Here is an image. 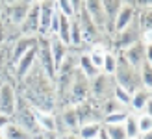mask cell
Returning a JSON list of instances; mask_svg holds the SVG:
<instances>
[{
  "label": "cell",
  "instance_id": "d6a6232c",
  "mask_svg": "<svg viewBox=\"0 0 152 139\" xmlns=\"http://www.w3.org/2000/svg\"><path fill=\"white\" fill-rule=\"evenodd\" d=\"M54 2H56L58 11L61 13V15H65V17H69V19L74 17V11H72V7H71V2H69V0H54Z\"/></svg>",
  "mask_w": 152,
  "mask_h": 139
},
{
  "label": "cell",
  "instance_id": "b9f144b4",
  "mask_svg": "<svg viewBox=\"0 0 152 139\" xmlns=\"http://www.w3.org/2000/svg\"><path fill=\"white\" fill-rule=\"evenodd\" d=\"M134 139H139V137H134Z\"/></svg>",
  "mask_w": 152,
  "mask_h": 139
},
{
  "label": "cell",
  "instance_id": "e575fe53",
  "mask_svg": "<svg viewBox=\"0 0 152 139\" xmlns=\"http://www.w3.org/2000/svg\"><path fill=\"white\" fill-rule=\"evenodd\" d=\"M137 6L141 10H148V7H152V0H137Z\"/></svg>",
  "mask_w": 152,
  "mask_h": 139
},
{
  "label": "cell",
  "instance_id": "836d02e7",
  "mask_svg": "<svg viewBox=\"0 0 152 139\" xmlns=\"http://www.w3.org/2000/svg\"><path fill=\"white\" fill-rule=\"evenodd\" d=\"M69 2H71L72 11H74V17H76V15H80L82 7H83V0H69Z\"/></svg>",
  "mask_w": 152,
  "mask_h": 139
},
{
  "label": "cell",
  "instance_id": "8992f818",
  "mask_svg": "<svg viewBox=\"0 0 152 139\" xmlns=\"http://www.w3.org/2000/svg\"><path fill=\"white\" fill-rule=\"evenodd\" d=\"M134 19H135V7L128 2H121L115 17H113V32L121 34L123 30L134 24Z\"/></svg>",
  "mask_w": 152,
  "mask_h": 139
},
{
  "label": "cell",
  "instance_id": "4dcf8cb0",
  "mask_svg": "<svg viewBox=\"0 0 152 139\" xmlns=\"http://www.w3.org/2000/svg\"><path fill=\"white\" fill-rule=\"evenodd\" d=\"M128 117V111L123 110V111H115V113H110L104 117V124H123Z\"/></svg>",
  "mask_w": 152,
  "mask_h": 139
},
{
  "label": "cell",
  "instance_id": "f1b7e54d",
  "mask_svg": "<svg viewBox=\"0 0 152 139\" xmlns=\"http://www.w3.org/2000/svg\"><path fill=\"white\" fill-rule=\"evenodd\" d=\"M124 124V132H126V137L128 139H134V137H139V130H137V122H135V115L128 113L126 121L123 122Z\"/></svg>",
  "mask_w": 152,
  "mask_h": 139
},
{
  "label": "cell",
  "instance_id": "ac0fdd59",
  "mask_svg": "<svg viewBox=\"0 0 152 139\" xmlns=\"http://www.w3.org/2000/svg\"><path fill=\"white\" fill-rule=\"evenodd\" d=\"M139 39H141L139 34H135L134 30H132V26H128V28H126V30H123L121 34H117V39H115L117 50H119V52H121V50H124V48H128L130 45L137 43Z\"/></svg>",
  "mask_w": 152,
  "mask_h": 139
},
{
  "label": "cell",
  "instance_id": "3957f363",
  "mask_svg": "<svg viewBox=\"0 0 152 139\" xmlns=\"http://www.w3.org/2000/svg\"><path fill=\"white\" fill-rule=\"evenodd\" d=\"M113 86H115V82H113L111 76H106L104 72H98L95 78L89 80V98L104 102L106 98L111 97Z\"/></svg>",
  "mask_w": 152,
  "mask_h": 139
},
{
  "label": "cell",
  "instance_id": "cb8c5ba5",
  "mask_svg": "<svg viewBox=\"0 0 152 139\" xmlns=\"http://www.w3.org/2000/svg\"><path fill=\"white\" fill-rule=\"evenodd\" d=\"M135 122H137L139 135L141 134H152V115H150V111H143L139 115H135Z\"/></svg>",
  "mask_w": 152,
  "mask_h": 139
},
{
  "label": "cell",
  "instance_id": "6da1fadb",
  "mask_svg": "<svg viewBox=\"0 0 152 139\" xmlns=\"http://www.w3.org/2000/svg\"><path fill=\"white\" fill-rule=\"evenodd\" d=\"M113 82H115V86L123 87L124 91L130 93V95L141 87L139 71H135V69H132L128 63H124L119 54H117V69H115V72H113Z\"/></svg>",
  "mask_w": 152,
  "mask_h": 139
},
{
  "label": "cell",
  "instance_id": "9c48e42d",
  "mask_svg": "<svg viewBox=\"0 0 152 139\" xmlns=\"http://www.w3.org/2000/svg\"><path fill=\"white\" fill-rule=\"evenodd\" d=\"M119 56L123 58L124 63H128L132 69H135V71H139V67L145 63V46H143L141 41H137V43L130 45L128 48L121 50Z\"/></svg>",
  "mask_w": 152,
  "mask_h": 139
},
{
  "label": "cell",
  "instance_id": "1f68e13d",
  "mask_svg": "<svg viewBox=\"0 0 152 139\" xmlns=\"http://www.w3.org/2000/svg\"><path fill=\"white\" fill-rule=\"evenodd\" d=\"M152 17H150V7L148 10H141V15H139V28H141V34L143 32H148L152 30Z\"/></svg>",
  "mask_w": 152,
  "mask_h": 139
},
{
  "label": "cell",
  "instance_id": "74e56055",
  "mask_svg": "<svg viewBox=\"0 0 152 139\" xmlns=\"http://www.w3.org/2000/svg\"><path fill=\"white\" fill-rule=\"evenodd\" d=\"M10 121H11V117H6V115L0 113V130H2V128H4V126H6Z\"/></svg>",
  "mask_w": 152,
  "mask_h": 139
},
{
  "label": "cell",
  "instance_id": "4316f807",
  "mask_svg": "<svg viewBox=\"0 0 152 139\" xmlns=\"http://www.w3.org/2000/svg\"><path fill=\"white\" fill-rule=\"evenodd\" d=\"M104 134L108 139H128L124 124H104Z\"/></svg>",
  "mask_w": 152,
  "mask_h": 139
},
{
  "label": "cell",
  "instance_id": "30bf717a",
  "mask_svg": "<svg viewBox=\"0 0 152 139\" xmlns=\"http://www.w3.org/2000/svg\"><path fill=\"white\" fill-rule=\"evenodd\" d=\"M78 19V24L82 30V41L87 45H98V39H100V28H96L93 22L87 19V15L80 11V15H76Z\"/></svg>",
  "mask_w": 152,
  "mask_h": 139
},
{
  "label": "cell",
  "instance_id": "7c38bea8",
  "mask_svg": "<svg viewBox=\"0 0 152 139\" xmlns=\"http://www.w3.org/2000/svg\"><path fill=\"white\" fill-rule=\"evenodd\" d=\"M35 59H37V45L34 46V48H30V50L24 54V56H22V58L17 61V63L13 65V69H15V78H17L19 82L34 69V65L37 63Z\"/></svg>",
  "mask_w": 152,
  "mask_h": 139
},
{
  "label": "cell",
  "instance_id": "603a6c76",
  "mask_svg": "<svg viewBox=\"0 0 152 139\" xmlns=\"http://www.w3.org/2000/svg\"><path fill=\"white\" fill-rule=\"evenodd\" d=\"M139 80H141V87L152 91V63L145 61L141 67H139Z\"/></svg>",
  "mask_w": 152,
  "mask_h": 139
},
{
  "label": "cell",
  "instance_id": "7a4b0ae2",
  "mask_svg": "<svg viewBox=\"0 0 152 139\" xmlns=\"http://www.w3.org/2000/svg\"><path fill=\"white\" fill-rule=\"evenodd\" d=\"M87 100H89V80H87L80 71H76V72L72 74L69 91H67L65 104H72V106H76V104L87 102Z\"/></svg>",
  "mask_w": 152,
  "mask_h": 139
},
{
  "label": "cell",
  "instance_id": "5bb4252c",
  "mask_svg": "<svg viewBox=\"0 0 152 139\" xmlns=\"http://www.w3.org/2000/svg\"><path fill=\"white\" fill-rule=\"evenodd\" d=\"M150 98H152V93L139 87L137 91L132 93V98H130V106L134 113H143V111H150Z\"/></svg>",
  "mask_w": 152,
  "mask_h": 139
},
{
  "label": "cell",
  "instance_id": "8d00e7d4",
  "mask_svg": "<svg viewBox=\"0 0 152 139\" xmlns=\"http://www.w3.org/2000/svg\"><path fill=\"white\" fill-rule=\"evenodd\" d=\"M56 139H80V137L74 135V134H71V132H67V134H59Z\"/></svg>",
  "mask_w": 152,
  "mask_h": 139
},
{
  "label": "cell",
  "instance_id": "83f0119b",
  "mask_svg": "<svg viewBox=\"0 0 152 139\" xmlns=\"http://www.w3.org/2000/svg\"><path fill=\"white\" fill-rule=\"evenodd\" d=\"M83 41H82V30H80V24H78V19L72 17L71 19V46H82Z\"/></svg>",
  "mask_w": 152,
  "mask_h": 139
},
{
  "label": "cell",
  "instance_id": "d6986e66",
  "mask_svg": "<svg viewBox=\"0 0 152 139\" xmlns=\"http://www.w3.org/2000/svg\"><path fill=\"white\" fill-rule=\"evenodd\" d=\"M56 37L67 48H71V19L65 17V15H59V24H58Z\"/></svg>",
  "mask_w": 152,
  "mask_h": 139
},
{
  "label": "cell",
  "instance_id": "9a60e30c",
  "mask_svg": "<svg viewBox=\"0 0 152 139\" xmlns=\"http://www.w3.org/2000/svg\"><path fill=\"white\" fill-rule=\"evenodd\" d=\"M34 117H35V122H37V126H39V130L43 134H56L58 132V121L54 117V113L34 110Z\"/></svg>",
  "mask_w": 152,
  "mask_h": 139
},
{
  "label": "cell",
  "instance_id": "52a82bcc",
  "mask_svg": "<svg viewBox=\"0 0 152 139\" xmlns=\"http://www.w3.org/2000/svg\"><path fill=\"white\" fill-rule=\"evenodd\" d=\"M19 28H20V35L24 37H39L37 35V32H39V2H35V0L32 2L24 20Z\"/></svg>",
  "mask_w": 152,
  "mask_h": 139
},
{
  "label": "cell",
  "instance_id": "ba28073f",
  "mask_svg": "<svg viewBox=\"0 0 152 139\" xmlns=\"http://www.w3.org/2000/svg\"><path fill=\"white\" fill-rule=\"evenodd\" d=\"M56 11V2L54 0H39V37H48L50 35V22Z\"/></svg>",
  "mask_w": 152,
  "mask_h": 139
},
{
  "label": "cell",
  "instance_id": "f546056e",
  "mask_svg": "<svg viewBox=\"0 0 152 139\" xmlns=\"http://www.w3.org/2000/svg\"><path fill=\"white\" fill-rule=\"evenodd\" d=\"M111 98H115L117 102L123 106V108H128V104H130V98L132 95L128 91H124L123 87H119V86H113V93H111Z\"/></svg>",
  "mask_w": 152,
  "mask_h": 139
},
{
  "label": "cell",
  "instance_id": "4fadbf2b",
  "mask_svg": "<svg viewBox=\"0 0 152 139\" xmlns=\"http://www.w3.org/2000/svg\"><path fill=\"white\" fill-rule=\"evenodd\" d=\"M37 41H39V37H24V35H20L17 41L13 43L11 46V58H10V65L13 67L17 61L24 56V54L30 50V48H34V46L37 45Z\"/></svg>",
  "mask_w": 152,
  "mask_h": 139
},
{
  "label": "cell",
  "instance_id": "2e32d148",
  "mask_svg": "<svg viewBox=\"0 0 152 139\" xmlns=\"http://www.w3.org/2000/svg\"><path fill=\"white\" fill-rule=\"evenodd\" d=\"M48 48H50V56H52V61H54V71H58L59 65H61L63 58L67 56L69 48L58 39L56 35H50L48 37Z\"/></svg>",
  "mask_w": 152,
  "mask_h": 139
},
{
  "label": "cell",
  "instance_id": "277c9868",
  "mask_svg": "<svg viewBox=\"0 0 152 139\" xmlns=\"http://www.w3.org/2000/svg\"><path fill=\"white\" fill-rule=\"evenodd\" d=\"M82 11L87 15V19L93 22L96 28L104 30L106 24H108V13H106V7H104V0H83V7Z\"/></svg>",
  "mask_w": 152,
  "mask_h": 139
},
{
  "label": "cell",
  "instance_id": "7402d4cb",
  "mask_svg": "<svg viewBox=\"0 0 152 139\" xmlns=\"http://www.w3.org/2000/svg\"><path fill=\"white\" fill-rule=\"evenodd\" d=\"M78 71H80L83 76H86L87 80L95 78V76L100 72L98 69L93 67V63H91V59H89L87 54H78Z\"/></svg>",
  "mask_w": 152,
  "mask_h": 139
},
{
  "label": "cell",
  "instance_id": "f35d334b",
  "mask_svg": "<svg viewBox=\"0 0 152 139\" xmlns=\"http://www.w3.org/2000/svg\"><path fill=\"white\" fill-rule=\"evenodd\" d=\"M139 139H152V134H141Z\"/></svg>",
  "mask_w": 152,
  "mask_h": 139
},
{
  "label": "cell",
  "instance_id": "ab89813d",
  "mask_svg": "<svg viewBox=\"0 0 152 139\" xmlns=\"http://www.w3.org/2000/svg\"><path fill=\"white\" fill-rule=\"evenodd\" d=\"M2 17H4V4H0V20H2Z\"/></svg>",
  "mask_w": 152,
  "mask_h": 139
},
{
  "label": "cell",
  "instance_id": "d590c367",
  "mask_svg": "<svg viewBox=\"0 0 152 139\" xmlns=\"http://www.w3.org/2000/svg\"><path fill=\"white\" fill-rule=\"evenodd\" d=\"M6 43V30H4V22L0 20V46Z\"/></svg>",
  "mask_w": 152,
  "mask_h": 139
},
{
  "label": "cell",
  "instance_id": "e0dca14e",
  "mask_svg": "<svg viewBox=\"0 0 152 139\" xmlns=\"http://www.w3.org/2000/svg\"><path fill=\"white\" fill-rule=\"evenodd\" d=\"M59 121H61V124H63V128L67 130V132L78 130V126H80L78 115H76V108L72 104H63V110H61V117H59Z\"/></svg>",
  "mask_w": 152,
  "mask_h": 139
},
{
  "label": "cell",
  "instance_id": "60d3db41",
  "mask_svg": "<svg viewBox=\"0 0 152 139\" xmlns=\"http://www.w3.org/2000/svg\"><path fill=\"white\" fill-rule=\"evenodd\" d=\"M0 139H4V137H2V135H0Z\"/></svg>",
  "mask_w": 152,
  "mask_h": 139
},
{
  "label": "cell",
  "instance_id": "484cf974",
  "mask_svg": "<svg viewBox=\"0 0 152 139\" xmlns=\"http://www.w3.org/2000/svg\"><path fill=\"white\" fill-rule=\"evenodd\" d=\"M89 59H91V63H93L95 69H98V71H102V63H104V56H106V48L102 45H95V48L91 50L89 54Z\"/></svg>",
  "mask_w": 152,
  "mask_h": 139
},
{
  "label": "cell",
  "instance_id": "44dd1931",
  "mask_svg": "<svg viewBox=\"0 0 152 139\" xmlns=\"http://www.w3.org/2000/svg\"><path fill=\"white\" fill-rule=\"evenodd\" d=\"M102 130V122L100 121H93V122H83L78 126V137L80 139H95Z\"/></svg>",
  "mask_w": 152,
  "mask_h": 139
},
{
  "label": "cell",
  "instance_id": "5b68a950",
  "mask_svg": "<svg viewBox=\"0 0 152 139\" xmlns=\"http://www.w3.org/2000/svg\"><path fill=\"white\" fill-rule=\"evenodd\" d=\"M15 108H17V93L11 82L0 83V113L6 117H13Z\"/></svg>",
  "mask_w": 152,
  "mask_h": 139
},
{
  "label": "cell",
  "instance_id": "8fae6325",
  "mask_svg": "<svg viewBox=\"0 0 152 139\" xmlns=\"http://www.w3.org/2000/svg\"><path fill=\"white\" fill-rule=\"evenodd\" d=\"M32 2H34V0H11V2H6L7 15H10L11 24H15V26L22 24V20H24Z\"/></svg>",
  "mask_w": 152,
  "mask_h": 139
},
{
  "label": "cell",
  "instance_id": "d4e9b609",
  "mask_svg": "<svg viewBox=\"0 0 152 139\" xmlns=\"http://www.w3.org/2000/svg\"><path fill=\"white\" fill-rule=\"evenodd\" d=\"M115 69H117V54L106 50V56H104V63H102V71L100 72H104L106 76H111V78H113Z\"/></svg>",
  "mask_w": 152,
  "mask_h": 139
},
{
  "label": "cell",
  "instance_id": "ffe728a7",
  "mask_svg": "<svg viewBox=\"0 0 152 139\" xmlns=\"http://www.w3.org/2000/svg\"><path fill=\"white\" fill-rule=\"evenodd\" d=\"M0 135H2L4 139H30L32 137L30 134H26L19 124H15L13 121H10L2 130H0Z\"/></svg>",
  "mask_w": 152,
  "mask_h": 139
}]
</instances>
